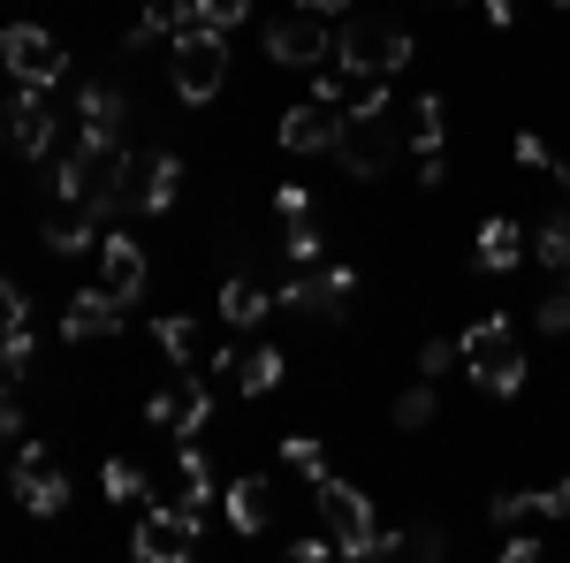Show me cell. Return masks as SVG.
I'll use <instances>...</instances> for the list:
<instances>
[{
  "instance_id": "cell-17",
  "label": "cell",
  "mask_w": 570,
  "mask_h": 563,
  "mask_svg": "<svg viewBox=\"0 0 570 563\" xmlns=\"http://www.w3.org/2000/svg\"><path fill=\"white\" fill-rule=\"evenodd\" d=\"M107 214H91V206H53L46 214V252H61V260H77V252H99V229Z\"/></svg>"
},
{
  "instance_id": "cell-20",
  "label": "cell",
  "mask_w": 570,
  "mask_h": 563,
  "mask_svg": "<svg viewBox=\"0 0 570 563\" xmlns=\"http://www.w3.org/2000/svg\"><path fill=\"white\" fill-rule=\"evenodd\" d=\"M77 130L122 145V91H115V85H85V91H77Z\"/></svg>"
},
{
  "instance_id": "cell-3",
  "label": "cell",
  "mask_w": 570,
  "mask_h": 563,
  "mask_svg": "<svg viewBox=\"0 0 570 563\" xmlns=\"http://www.w3.org/2000/svg\"><path fill=\"white\" fill-rule=\"evenodd\" d=\"M411 31H395V23H381V16H351L343 31H335V61L351 69V77H395L403 61H411Z\"/></svg>"
},
{
  "instance_id": "cell-47",
  "label": "cell",
  "mask_w": 570,
  "mask_h": 563,
  "mask_svg": "<svg viewBox=\"0 0 570 563\" xmlns=\"http://www.w3.org/2000/svg\"><path fill=\"white\" fill-rule=\"evenodd\" d=\"M487 8V23H510V16H518V0H480Z\"/></svg>"
},
{
  "instance_id": "cell-24",
  "label": "cell",
  "mask_w": 570,
  "mask_h": 563,
  "mask_svg": "<svg viewBox=\"0 0 570 563\" xmlns=\"http://www.w3.org/2000/svg\"><path fill=\"white\" fill-rule=\"evenodd\" d=\"M525 373H532V366H525V350H518V343H502L494 358L472 366V381H480L487 396H518V389H525Z\"/></svg>"
},
{
  "instance_id": "cell-41",
  "label": "cell",
  "mask_w": 570,
  "mask_h": 563,
  "mask_svg": "<svg viewBox=\"0 0 570 563\" xmlns=\"http://www.w3.org/2000/svg\"><path fill=\"white\" fill-rule=\"evenodd\" d=\"M532 511H540V518H570V479L540 487V495H532Z\"/></svg>"
},
{
  "instance_id": "cell-25",
  "label": "cell",
  "mask_w": 570,
  "mask_h": 563,
  "mask_svg": "<svg viewBox=\"0 0 570 563\" xmlns=\"http://www.w3.org/2000/svg\"><path fill=\"white\" fill-rule=\"evenodd\" d=\"M153 343H160L168 366H190V358H198V320H190V312H160V320H153Z\"/></svg>"
},
{
  "instance_id": "cell-26",
  "label": "cell",
  "mask_w": 570,
  "mask_h": 563,
  "mask_svg": "<svg viewBox=\"0 0 570 563\" xmlns=\"http://www.w3.org/2000/svg\"><path fill=\"white\" fill-rule=\"evenodd\" d=\"M274 381H282V350H274V343H252L244 358H236V389H244V396H266Z\"/></svg>"
},
{
  "instance_id": "cell-49",
  "label": "cell",
  "mask_w": 570,
  "mask_h": 563,
  "mask_svg": "<svg viewBox=\"0 0 570 563\" xmlns=\"http://www.w3.org/2000/svg\"><path fill=\"white\" fill-rule=\"evenodd\" d=\"M556 8H570V0H556Z\"/></svg>"
},
{
  "instance_id": "cell-33",
  "label": "cell",
  "mask_w": 570,
  "mask_h": 563,
  "mask_svg": "<svg viewBox=\"0 0 570 563\" xmlns=\"http://www.w3.org/2000/svg\"><path fill=\"white\" fill-rule=\"evenodd\" d=\"M244 16H252V0H198V31H214V39H228Z\"/></svg>"
},
{
  "instance_id": "cell-18",
  "label": "cell",
  "mask_w": 570,
  "mask_h": 563,
  "mask_svg": "<svg viewBox=\"0 0 570 563\" xmlns=\"http://www.w3.org/2000/svg\"><path fill=\"white\" fill-rule=\"evenodd\" d=\"M274 304L282 298H274L266 282H252V274H228V282H220V320H228V328H259Z\"/></svg>"
},
{
  "instance_id": "cell-8",
  "label": "cell",
  "mask_w": 570,
  "mask_h": 563,
  "mask_svg": "<svg viewBox=\"0 0 570 563\" xmlns=\"http://www.w3.org/2000/svg\"><path fill=\"white\" fill-rule=\"evenodd\" d=\"M266 61H282V69H327V61H335V31L297 8V16L266 23Z\"/></svg>"
},
{
  "instance_id": "cell-34",
  "label": "cell",
  "mask_w": 570,
  "mask_h": 563,
  "mask_svg": "<svg viewBox=\"0 0 570 563\" xmlns=\"http://www.w3.org/2000/svg\"><path fill=\"white\" fill-rule=\"evenodd\" d=\"M449 366H464V350H456V336H434V343H419V381H441Z\"/></svg>"
},
{
  "instance_id": "cell-32",
  "label": "cell",
  "mask_w": 570,
  "mask_h": 563,
  "mask_svg": "<svg viewBox=\"0 0 570 563\" xmlns=\"http://www.w3.org/2000/svg\"><path fill=\"white\" fill-rule=\"evenodd\" d=\"M282 465H289V473H305L312 487H320V479H327V449H320L312 434H289V441H282Z\"/></svg>"
},
{
  "instance_id": "cell-48",
  "label": "cell",
  "mask_w": 570,
  "mask_h": 563,
  "mask_svg": "<svg viewBox=\"0 0 570 563\" xmlns=\"http://www.w3.org/2000/svg\"><path fill=\"white\" fill-rule=\"evenodd\" d=\"M556 175H563V191H570V161H556Z\"/></svg>"
},
{
  "instance_id": "cell-9",
  "label": "cell",
  "mask_w": 570,
  "mask_h": 563,
  "mask_svg": "<svg viewBox=\"0 0 570 563\" xmlns=\"http://www.w3.org/2000/svg\"><path fill=\"white\" fill-rule=\"evenodd\" d=\"M274 137H282V153H343L351 115H343V107H327V99H297V107L274 123Z\"/></svg>"
},
{
  "instance_id": "cell-42",
  "label": "cell",
  "mask_w": 570,
  "mask_h": 563,
  "mask_svg": "<svg viewBox=\"0 0 570 563\" xmlns=\"http://www.w3.org/2000/svg\"><path fill=\"white\" fill-rule=\"evenodd\" d=\"M525 518H540L532 495H494V525H525Z\"/></svg>"
},
{
  "instance_id": "cell-4",
  "label": "cell",
  "mask_w": 570,
  "mask_h": 563,
  "mask_svg": "<svg viewBox=\"0 0 570 563\" xmlns=\"http://www.w3.org/2000/svg\"><path fill=\"white\" fill-rule=\"evenodd\" d=\"M176 191H183V161H176V153H122L115 214H168Z\"/></svg>"
},
{
  "instance_id": "cell-27",
  "label": "cell",
  "mask_w": 570,
  "mask_h": 563,
  "mask_svg": "<svg viewBox=\"0 0 570 563\" xmlns=\"http://www.w3.org/2000/svg\"><path fill=\"white\" fill-rule=\"evenodd\" d=\"M532 260L556 266V274H570V206H556V214L540 221V236H532Z\"/></svg>"
},
{
  "instance_id": "cell-30",
  "label": "cell",
  "mask_w": 570,
  "mask_h": 563,
  "mask_svg": "<svg viewBox=\"0 0 570 563\" xmlns=\"http://www.w3.org/2000/svg\"><path fill=\"white\" fill-rule=\"evenodd\" d=\"M434 411H441V389H434V381H419V389H403V396L389 404V419H395L403 434H411V427H434Z\"/></svg>"
},
{
  "instance_id": "cell-29",
  "label": "cell",
  "mask_w": 570,
  "mask_h": 563,
  "mask_svg": "<svg viewBox=\"0 0 570 563\" xmlns=\"http://www.w3.org/2000/svg\"><path fill=\"white\" fill-rule=\"evenodd\" d=\"M502 343H510V320H502V312H487V320H472V328L456 336V350H464V366H480V358H494Z\"/></svg>"
},
{
  "instance_id": "cell-10",
  "label": "cell",
  "mask_w": 570,
  "mask_h": 563,
  "mask_svg": "<svg viewBox=\"0 0 570 563\" xmlns=\"http://www.w3.org/2000/svg\"><path fill=\"white\" fill-rule=\"evenodd\" d=\"M206 411H214V389L198 381V373H176L168 389L145 404V427L176 434V441H198V427H206Z\"/></svg>"
},
{
  "instance_id": "cell-46",
  "label": "cell",
  "mask_w": 570,
  "mask_h": 563,
  "mask_svg": "<svg viewBox=\"0 0 570 563\" xmlns=\"http://www.w3.org/2000/svg\"><path fill=\"white\" fill-rule=\"evenodd\" d=\"M305 16H351V0H297Z\"/></svg>"
},
{
  "instance_id": "cell-13",
  "label": "cell",
  "mask_w": 570,
  "mask_h": 563,
  "mask_svg": "<svg viewBox=\"0 0 570 563\" xmlns=\"http://www.w3.org/2000/svg\"><path fill=\"white\" fill-rule=\"evenodd\" d=\"M8 137H16L23 161H53V145H61V115H53V99L16 85V99H8Z\"/></svg>"
},
{
  "instance_id": "cell-15",
  "label": "cell",
  "mask_w": 570,
  "mask_h": 563,
  "mask_svg": "<svg viewBox=\"0 0 570 563\" xmlns=\"http://www.w3.org/2000/svg\"><path fill=\"white\" fill-rule=\"evenodd\" d=\"M91 290H107L115 304H137V290H145V244L122 236V229H107L99 236V282Z\"/></svg>"
},
{
  "instance_id": "cell-2",
  "label": "cell",
  "mask_w": 570,
  "mask_h": 563,
  "mask_svg": "<svg viewBox=\"0 0 570 563\" xmlns=\"http://www.w3.org/2000/svg\"><path fill=\"white\" fill-rule=\"evenodd\" d=\"M168 85H176L183 107H206L220 85H228V39H214V31H176L168 39Z\"/></svg>"
},
{
  "instance_id": "cell-38",
  "label": "cell",
  "mask_w": 570,
  "mask_h": 563,
  "mask_svg": "<svg viewBox=\"0 0 570 563\" xmlns=\"http://www.w3.org/2000/svg\"><path fill=\"white\" fill-rule=\"evenodd\" d=\"M0 328H31V290H23V282L0 290Z\"/></svg>"
},
{
  "instance_id": "cell-22",
  "label": "cell",
  "mask_w": 570,
  "mask_h": 563,
  "mask_svg": "<svg viewBox=\"0 0 570 563\" xmlns=\"http://www.w3.org/2000/svg\"><path fill=\"white\" fill-rule=\"evenodd\" d=\"M403 137H411V153H419V161H426V153H441V137H449V107H441V91H419V99H411Z\"/></svg>"
},
{
  "instance_id": "cell-21",
  "label": "cell",
  "mask_w": 570,
  "mask_h": 563,
  "mask_svg": "<svg viewBox=\"0 0 570 563\" xmlns=\"http://www.w3.org/2000/svg\"><path fill=\"white\" fill-rule=\"evenodd\" d=\"M472 260L487 274H510V266L525 260V236H518V221H480V244H472Z\"/></svg>"
},
{
  "instance_id": "cell-19",
  "label": "cell",
  "mask_w": 570,
  "mask_h": 563,
  "mask_svg": "<svg viewBox=\"0 0 570 563\" xmlns=\"http://www.w3.org/2000/svg\"><path fill=\"white\" fill-rule=\"evenodd\" d=\"M266 518H274V479H259V473L228 479V525L236 533H266Z\"/></svg>"
},
{
  "instance_id": "cell-35",
  "label": "cell",
  "mask_w": 570,
  "mask_h": 563,
  "mask_svg": "<svg viewBox=\"0 0 570 563\" xmlns=\"http://www.w3.org/2000/svg\"><path fill=\"white\" fill-rule=\"evenodd\" d=\"M532 320H540V336H570V282H563V290H548Z\"/></svg>"
},
{
  "instance_id": "cell-43",
  "label": "cell",
  "mask_w": 570,
  "mask_h": 563,
  "mask_svg": "<svg viewBox=\"0 0 570 563\" xmlns=\"http://www.w3.org/2000/svg\"><path fill=\"white\" fill-rule=\"evenodd\" d=\"M289 563H343V549L320 533V541H297V549H289Z\"/></svg>"
},
{
  "instance_id": "cell-40",
  "label": "cell",
  "mask_w": 570,
  "mask_h": 563,
  "mask_svg": "<svg viewBox=\"0 0 570 563\" xmlns=\"http://www.w3.org/2000/svg\"><path fill=\"white\" fill-rule=\"evenodd\" d=\"M23 419H31V411H23V389H8V396H0V434L23 441Z\"/></svg>"
},
{
  "instance_id": "cell-11",
  "label": "cell",
  "mask_w": 570,
  "mask_h": 563,
  "mask_svg": "<svg viewBox=\"0 0 570 563\" xmlns=\"http://www.w3.org/2000/svg\"><path fill=\"white\" fill-rule=\"evenodd\" d=\"M198 556V518L176 503H153L137 518V563H190Z\"/></svg>"
},
{
  "instance_id": "cell-44",
  "label": "cell",
  "mask_w": 570,
  "mask_h": 563,
  "mask_svg": "<svg viewBox=\"0 0 570 563\" xmlns=\"http://www.w3.org/2000/svg\"><path fill=\"white\" fill-rule=\"evenodd\" d=\"M502 563H540V541H532V533H510V541H502Z\"/></svg>"
},
{
  "instance_id": "cell-6",
  "label": "cell",
  "mask_w": 570,
  "mask_h": 563,
  "mask_svg": "<svg viewBox=\"0 0 570 563\" xmlns=\"http://www.w3.org/2000/svg\"><path fill=\"white\" fill-rule=\"evenodd\" d=\"M8 487H16V503H23L31 518H61V511H69V479H61V465L46 457V441H16Z\"/></svg>"
},
{
  "instance_id": "cell-28",
  "label": "cell",
  "mask_w": 570,
  "mask_h": 563,
  "mask_svg": "<svg viewBox=\"0 0 570 563\" xmlns=\"http://www.w3.org/2000/svg\"><path fill=\"white\" fill-rule=\"evenodd\" d=\"M99 487H107V503H145V495H153L145 465H130V457H107V465H99Z\"/></svg>"
},
{
  "instance_id": "cell-5",
  "label": "cell",
  "mask_w": 570,
  "mask_h": 563,
  "mask_svg": "<svg viewBox=\"0 0 570 563\" xmlns=\"http://www.w3.org/2000/svg\"><path fill=\"white\" fill-rule=\"evenodd\" d=\"M0 61H8V77L23 91H53L69 77V54H61V39L46 23H8L0 31Z\"/></svg>"
},
{
  "instance_id": "cell-12",
  "label": "cell",
  "mask_w": 570,
  "mask_h": 563,
  "mask_svg": "<svg viewBox=\"0 0 570 563\" xmlns=\"http://www.w3.org/2000/svg\"><path fill=\"white\" fill-rule=\"evenodd\" d=\"M403 123H389V115H373V123H351V137H343V168L357 175V183H373V175H389V161H403Z\"/></svg>"
},
{
  "instance_id": "cell-1",
  "label": "cell",
  "mask_w": 570,
  "mask_h": 563,
  "mask_svg": "<svg viewBox=\"0 0 570 563\" xmlns=\"http://www.w3.org/2000/svg\"><path fill=\"white\" fill-rule=\"evenodd\" d=\"M320 525H327V541L343 549V563H373L381 556V518H373V495L351 487V479H320Z\"/></svg>"
},
{
  "instance_id": "cell-45",
  "label": "cell",
  "mask_w": 570,
  "mask_h": 563,
  "mask_svg": "<svg viewBox=\"0 0 570 563\" xmlns=\"http://www.w3.org/2000/svg\"><path fill=\"white\" fill-rule=\"evenodd\" d=\"M419 183H426V191H441V183H449V161H441V153H426V161H419Z\"/></svg>"
},
{
  "instance_id": "cell-39",
  "label": "cell",
  "mask_w": 570,
  "mask_h": 563,
  "mask_svg": "<svg viewBox=\"0 0 570 563\" xmlns=\"http://www.w3.org/2000/svg\"><path fill=\"white\" fill-rule=\"evenodd\" d=\"M274 214H282V221H305L312 214V191H305V183H282V191H274Z\"/></svg>"
},
{
  "instance_id": "cell-23",
  "label": "cell",
  "mask_w": 570,
  "mask_h": 563,
  "mask_svg": "<svg viewBox=\"0 0 570 563\" xmlns=\"http://www.w3.org/2000/svg\"><path fill=\"white\" fill-rule=\"evenodd\" d=\"M373 563H441V525H403V533H381V556Z\"/></svg>"
},
{
  "instance_id": "cell-36",
  "label": "cell",
  "mask_w": 570,
  "mask_h": 563,
  "mask_svg": "<svg viewBox=\"0 0 570 563\" xmlns=\"http://www.w3.org/2000/svg\"><path fill=\"white\" fill-rule=\"evenodd\" d=\"M282 244H289V266H320V229H312V221H289Z\"/></svg>"
},
{
  "instance_id": "cell-16",
  "label": "cell",
  "mask_w": 570,
  "mask_h": 563,
  "mask_svg": "<svg viewBox=\"0 0 570 563\" xmlns=\"http://www.w3.org/2000/svg\"><path fill=\"white\" fill-rule=\"evenodd\" d=\"M168 487H176V511L206 518V503H214V457H206L198 441H183V449H176V465H168V479H160V495H153V503H168Z\"/></svg>"
},
{
  "instance_id": "cell-14",
  "label": "cell",
  "mask_w": 570,
  "mask_h": 563,
  "mask_svg": "<svg viewBox=\"0 0 570 563\" xmlns=\"http://www.w3.org/2000/svg\"><path fill=\"white\" fill-rule=\"evenodd\" d=\"M122 320H130V304H115L107 290H77L61 304V343H115Z\"/></svg>"
},
{
  "instance_id": "cell-7",
  "label": "cell",
  "mask_w": 570,
  "mask_h": 563,
  "mask_svg": "<svg viewBox=\"0 0 570 563\" xmlns=\"http://www.w3.org/2000/svg\"><path fill=\"white\" fill-rule=\"evenodd\" d=\"M274 298L289 304V312H312V320H343L351 298H357V274L351 266H297Z\"/></svg>"
},
{
  "instance_id": "cell-31",
  "label": "cell",
  "mask_w": 570,
  "mask_h": 563,
  "mask_svg": "<svg viewBox=\"0 0 570 563\" xmlns=\"http://www.w3.org/2000/svg\"><path fill=\"white\" fill-rule=\"evenodd\" d=\"M137 23H153L160 39H176V31L198 23V0H145V16H137Z\"/></svg>"
},
{
  "instance_id": "cell-37",
  "label": "cell",
  "mask_w": 570,
  "mask_h": 563,
  "mask_svg": "<svg viewBox=\"0 0 570 563\" xmlns=\"http://www.w3.org/2000/svg\"><path fill=\"white\" fill-rule=\"evenodd\" d=\"M510 153H518V168H532V175L556 168V153H548V137H540V130H518V145H510Z\"/></svg>"
}]
</instances>
